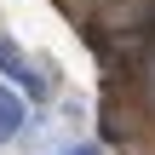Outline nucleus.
<instances>
[{
	"mask_svg": "<svg viewBox=\"0 0 155 155\" xmlns=\"http://www.w3.org/2000/svg\"><path fill=\"white\" fill-rule=\"evenodd\" d=\"M0 75H6V81H17L23 92H35V98H40V75L17 58V46H12V40H0Z\"/></svg>",
	"mask_w": 155,
	"mask_h": 155,
	"instance_id": "obj_1",
	"label": "nucleus"
},
{
	"mask_svg": "<svg viewBox=\"0 0 155 155\" xmlns=\"http://www.w3.org/2000/svg\"><path fill=\"white\" fill-rule=\"evenodd\" d=\"M17 127H23V92L0 86V144H6V138H17Z\"/></svg>",
	"mask_w": 155,
	"mask_h": 155,
	"instance_id": "obj_2",
	"label": "nucleus"
},
{
	"mask_svg": "<svg viewBox=\"0 0 155 155\" xmlns=\"http://www.w3.org/2000/svg\"><path fill=\"white\" fill-rule=\"evenodd\" d=\"M144 98H150V109H155V52H150V63H144Z\"/></svg>",
	"mask_w": 155,
	"mask_h": 155,
	"instance_id": "obj_3",
	"label": "nucleus"
},
{
	"mask_svg": "<svg viewBox=\"0 0 155 155\" xmlns=\"http://www.w3.org/2000/svg\"><path fill=\"white\" fill-rule=\"evenodd\" d=\"M63 155H104L98 144H75V150H63Z\"/></svg>",
	"mask_w": 155,
	"mask_h": 155,
	"instance_id": "obj_4",
	"label": "nucleus"
}]
</instances>
